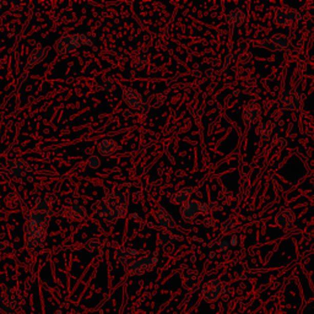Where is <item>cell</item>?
<instances>
[{
  "label": "cell",
  "instance_id": "cell-1",
  "mask_svg": "<svg viewBox=\"0 0 314 314\" xmlns=\"http://www.w3.org/2000/svg\"><path fill=\"white\" fill-rule=\"evenodd\" d=\"M92 209L107 223H114L128 215V198L122 191H114L96 201Z\"/></svg>",
  "mask_w": 314,
  "mask_h": 314
},
{
  "label": "cell",
  "instance_id": "cell-2",
  "mask_svg": "<svg viewBox=\"0 0 314 314\" xmlns=\"http://www.w3.org/2000/svg\"><path fill=\"white\" fill-rule=\"evenodd\" d=\"M48 232V226L27 220L25 225V245L29 252H33L43 243Z\"/></svg>",
  "mask_w": 314,
  "mask_h": 314
},
{
  "label": "cell",
  "instance_id": "cell-3",
  "mask_svg": "<svg viewBox=\"0 0 314 314\" xmlns=\"http://www.w3.org/2000/svg\"><path fill=\"white\" fill-rule=\"evenodd\" d=\"M85 45H92V39L88 35L73 33V35H65L60 39H58L54 46V49L58 54H69V53L77 51Z\"/></svg>",
  "mask_w": 314,
  "mask_h": 314
},
{
  "label": "cell",
  "instance_id": "cell-4",
  "mask_svg": "<svg viewBox=\"0 0 314 314\" xmlns=\"http://www.w3.org/2000/svg\"><path fill=\"white\" fill-rule=\"evenodd\" d=\"M228 290L229 288H227V285L221 280L213 279L201 286L200 295L206 303H216L217 301L225 297L226 292Z\"/></svg>",
  "mask_w": 314,
  "mask_h": 314
},
{
  "label": "cell",
  "instance_id": "cell-5",
  "mask_svg": "<svg viewBox=\"0 0 314 314\" xmlns=\"http://www.w3.org/2000/svg\"><path fill=\"white\" fill-rule=\"evenodd\" d=\"M21 307V295L17 288L4 287L0 296V313L16 314Z\"/></svg>",
  "mask_w": 314,
  "mask_h": 314
},
{
  "label": "cell",
  "instance_id": "cell-6",
  "mask_svg": "<svg viewBox=\"0 0 314 314\" xmlns=\"http://www.w3.org/2000/svg\"><path fill=\"white\" fill-rule=\"evenodd\" d=\"M158 263L157 257L155 256H145L140 257L138 259L134 260L129 266H127L125 273L127 275H144V274L151 271L156 268Z\"/></svg>",
  "mask_w": 314,
  "mask_h": 314
},
{
  "label": "cell",
  "instance_id": "cell-7",
  "mask_svg": "<svg viewBox=\"0 0 314 314\" xmlns=\"http://www.w3.org/2000/svg\"><path fill=\"white\" fill-rule=\"evenodd\" d=\"M52 216L53 210L51 207V204L46 200H37L35 206L31 209L29 216H27V220L48 226Z\"/></svg>",
  "mask_w": 314,
  "mask_h": 314
},
{
  "label": "cell",
  "instance_id": "cell-8",
  "mask_svg": "<svg viewBox=\"0 0 314 314\" xmlns=\"http://www.w3.org/2000/svg\"><path fill=\"white\" fill-rule=\"evenodd\" d=\"M302 99L303 95L300 90L290 89L281 96L279 101V107L285 111L296 110L298 106L302 103Z\"/></svg>",
  "mask_w": 314,
  "mask_h": 314
},
{
  "label": "cell",
  "instance_id": "cell-9",
  "mask_svg": "<svg viewBox=\"0 0 314 314\" xmlns=\"http://www.w3.org/2000/svg\"><path fill=\"white\" fill-rule=\"evenodd\" d=\"M301 18L300 12L292 8H278L275 11V24L279 26H292Z\"/></svg>",
  "mask_w": 314,
  "mask_h": 314
},
{
  "label": "cell",
  "instance_id": "cell-10",
  "mask_svg": "<svg viewBox=\"0 0 314 314\" xmlns=\"http://www.w3.org/2000/svg\"><path fill=\"white\" fill-rule=\"evenodd\" d=\"M259 46L269 49V51H288L291 48L292 43L290 37L285 35H275L271 38L259 43Z\"/></svg>",
  "mask_w": 314,
  "mask_h": 314
},
{
  "label": "cell",
  "instance_id": "cell-11",
  "mask_svg": "<svg viewBox=\"0 0 314 314\" xmlns=\"http://www.w3.org/2000/svg\"><path fill=\"white\" fill-rule=\"evenodd\" d=\"M201 211H203V203H200V201L198 200H192L191 199L188 203H185L184 205L180 206L179 213L184 221L192 222L200 215Z\"/></svg>",
  "mask_w": 314,
  "mask_h": 314
},
{
  "label": "cell",
  "instance_id": "cell-12",
  "mask_svg": "<svg viewBox=\"0 0 314 314\" xmlns=\"http://www.w3.org/2000/svg\"><path fill=\"white\" fill-rule=\"evenodd\" d=\"M138 256H139L138 250L134 249V248L125 247V245H122V247L117 248L116 250V260L124 266H129L134 260L138 259Z\"/></svg>",
  "mask_w": 314,
  "mask_h": 314
},
{
  "label": "cell",
  "instance_id": "cell-13",
  "mask_svg": "<svg viewBox=\"0 0 314 314\" xmlns=\"http://www.w3.org/2000/svg\"><path fill=\"white\" fill-rule=\"evenodd\" d=\"M61 215L65 219L70 220V221H85L88 219V211L81 205H71V206H67L61 210Z\"/></svg>",
  "mask_w": 314,
  "mask_h": 314
},
{
  "label": "cell",
  "instance_id": "cell-14",
  "mask_svg": "<svg viewBox=\"0 0 314 314\" xmlns=\"http://www.w3.org/2000/svg\"><path fill=\"white\" fill-rule=\"evenodd\" d=\"M183 287L188 291H195L200 287V275L194 269H184L182 273Z\"/></svg>",
  "mask_w": 314,
  "mask_h": 314
},
{
  "label": "cell",
  "instance_id": "cell-15",
  "mask_svg": "<svg viewBox=\"0 0 314 314\" xmlns=\"http://www.w3.org/2000/svg\"><path fill=\"white\" fill-rule=\"evenodd\" d=\"M260 114H262V107L256 102H249L243 110V122L247 127L253 125L258 122Z\"/></svg>",
  "mask_w": 314,
  "mask_h": 314
},
{
  "label": "cell",
  "instance_id": "cell-16",
  "mask_svg": "<svg viewBox=\"0 0 314 314\" xmlns=\"http://www.w3.org/2000/svg\"><path fill=\"white\" fill-rule=\"evenodd\" d=\"M123 101L125 102L127 106L130 110H140L144 101H142V96L136 91L135 89L125 88L123 91Z\"/></svg>",
  "mask_w": 314,
  "mask_h": 314
},
{
  "label": "cell",
  "instance_id": "cell-17",
  "mask_svg": "<svg viewBox=\"0 0 314 314\" xmlns=\"http://www.w3.org/2000/svg\"><path fill=\"white\" fill-rule=\"evenodd\" d=\"M47 55H48V48H47V47H37V48L33 49L29 59H27L26 67H25V70L26 71H25V73H27L29 70L33 69L36 65L42 63L47 58Z\"/></svg>",
  "mask_w": 314,
  "mask_h": 314
},
{
  "label": "cell",
  "instance_id": "cell-18",
  "mask_svg": "<svg viewBox=\"0 0 314 314\" xmlns=\"http://www.w3.org/2000/svg\"><path fill=\"white\" fill-rule=\"evenodd\" d=\"M154 217L158 226H161L164 229H173L176 227V221L164 207H157L154 213Z\"/></svg>",
  "mask_w": 314,
  "mask_h": 314
},
{
  "label": "cell",
  "instance_id": "cell-19",
  "mask_svg": "<svg viewBox=\"0 0 314 314\" xmlns=\"http://www.w3.org/2000/svg\"><path fill=\"white\" fill-rule=\"evenodd\" d=\"M8 170L14 177H24L30 172V164L25 160L9 161Z\"/></svg>",
  "mask_w": 314,
  "mask_h": 314
},
{
  "label": "cell",
  "instance_id": "cell-20",
  "mask_svg": "<svg viewBox=\"0 0 314 314\" xmlns=\"http://www.w3.org/2000/svg\"><path fill=\"white\" fill-rule=\"evenodd\" d=\"M182 239L178 237V235L173 233L171 229H164L161 228L158 231V248H162V249H166L167 247L172 245L176 241H179Z\"/></svg>",
  "mask_w": 314,
  "mask_h": 314
},
{
  "label": "cell",
  "instance_id": "cell-21",
  "mask_svg": "<svg viewBox=\"0 0 314 314\" xmlns=\"http://www.w3.org/2000/svg\"><path fill=\"white\" fill-rule=\"evenodd\" d=\"M118 150V142L114 139H103L98 142L97 151L101 156H112Z\"/></svg>",
  "mask_w": 314,
  "mask_h": 314
},
{
  "label": "cell",
  "instance_id": "cell-22",
  "mask_svg": "<svg viewBox=\"0 0 314 314\" xmlns=\"http://www.w3.org/2000/svg\"><path fill=\"white\" fill-rule=\"evenodd\" d=\"M295 220H296V216H295L294 211L290 209L281 210L278 214V216H276V223L281 228H291L294 226Z\"/></svg>",
  "mask_w": 314,
  "mask_h": 314
},
{
  "label": "cell",
  "instance_id": "cell-23",
  "mask_svg": "<svg viewBox=\"0 0 314 314\" xmlns=\"http://www.w3.org/2000/svg\"><path fill=\"white\" fill-rule=\"evenodd\" d=\"M226 21L231 29H238L239 26H242L245 23V15L242 11V9L237 8L227 15Z\"/></svg>",
  "mask_w": 314,
  "mask_h": 314
},
{
  "label": "cell",
  "instance_id": "cell-24",
  "mask_svg": "<svg viewBox=\"0 0 314 314\" xmlns=\"http://www.w3.org/2000/svg\"><path fill=\"white\" fill-rule=\"evenodd\" d=\"M193 193H194V189L193 188H182L179 189L178 192H176L175 194L171 197V203L175 205H184L185 203H188L191 200Z\"/></svg>",
  "mask_w": 314,
  "mask_h": 314
},
{
  "label": "cell",
  "instance_id": "cell-25",
  "mask_svg": "<svg viewBox=\"0 0 314 314\" xmlns=\"http://www.w3.org/2000/svg\"><path fill=\"white\" fill-rule=\"evenodd\" d=\"M257 134L262 140H269L273 135V128L269 123L262 122L258 124Z\"/></svg>",
  "mask_w": 314,
  "mask_h": 314
},
{
  "label": "cell",
  "instance_id": "cell-26",
  "mask_svg": "<svg viewBox=\"0 0 314 314\" xmlns=\"http://www.w3.org/2000/svg\"><path fill=\"white\" fill-rule=\"evenodd\" d=\"M85 248L89 252H92V253H98V252H101L102 248H103V242H102L101 238L93 237L90 239L89 242H86Z\"/></svg>",
  "mask_w": 314,
  "mask_h": 314
},
{
  "label": "cell",
  "instance_id": "cell-27",
  "mask_svg": "<svg viewBox=\"0 0 314 314\" xmlns=\"http://www.w3.org/2000/svg\"><path fill=\"white\" fill-rule=\"evenodd\" d=\"M148 65V58L144 54H139L132 60V68L134 70H142Z\"/></svg>",
  "mask_w": 314,
  "mask_h": 314
},
{
  "label": "cell",
  "instance_id": "cell-28",
  "mask_svg": "<svg viewBox=\"0 0 314 314\" xmlns=\"http://www.w3.org/2000/svg\"><path fill=\"white\" fill-rule=\"evenodd\" d=\"M101 89L106 92H111L116 89V81H114L112 77H106V79L102 80L101 82Z\"/></svg>",
  "mask_w": 314,
  "mask_h": 314
},
{
  "label": "cell",
  "instance_id": "cell-29",
  "mask_svg": "<svg viewBox=\"0 0 314 314\" xmlns=\"http://www.w3.org/2000/svg\"><path fill=\"white\" fill-rule=\"evenodd\" d=\"M89 167L92 170H96L98 169L99 166H101V158H99L98 156H91L89 158Z\"/></svg>",
  "mask_w": 314,
  "mask_h": 314
},
{
  "label": "cell",
  "instance_id": "cell-30",
  "mask_svg": "<svg viewBox=\"0 0 314 314\" xmlns=\"http://www.w3.org/2000/svg\"><path fill=\"white\" fill-rule=\"evenodd\" d=\"M203 223L206 227H209V228H211V227H215L216 220H215V217H214L213 215H207V216L204 217Z\"/></svg>",
  "mask_w": 314,
  "mask_h": 314
},
{
  "label": "cell",
  "instance_id": "cell-31",
  "mask_svg": "<svg viewBox=\"0 0 314 314\" xmlns=\"http://www.w3.org/2000/svg\"><path fill=\"white\" fill-rule=\"evenodd\" d=\"M236 227V221L235 220H227V221L223 223V227H222V231L227 233L229 232L231 229H233Z\"/></svg>",
  "mask_w": 314,
  "mask_h": 314
},
{
  "label": "cell",
  "instance_id": "cell-32",
  "mask_svg": "<svg viewBox=\"0 0 314 314\" xmlns=\"http://www.w3.org/2000/svg\"><path fill=\"white\" fill-rule=\"evenodd\" d=\"M229 248H231V244H229V242L227 241V239H222L219 243V249L221 250L222 253H227V252L229 250Z\"/></svg>",
  "mask_w": 314,
  "mask_h": 314
},
{
  "label": "cell",
  "instance_id": "cell-33",
  "mask_svg": "<svg viewBox=\"0 0 314 314\" xmlns=\"http://www.w3.org/2000/svg\"><path fill=\"white\" fill-rule=\"evenodd\" d=\"M9 247H10V243H9V242H6V241L0 242V250H2V252L8 250Z\"/></svg>",
  "mask_w": 314,
  "mask_h": 314
},
{
  "label": "cell",
  "instance_id": "cell-34",
  "mask_svg": "<svg viewBox=\"0 0 314 314\" xmlns=\"http://www.w3.org/2000/svg\"><path fill=\"white\" fill-rule=\"evenodd\" d=\"M236 243H237V236H233L232 241L229 242V244H231V245H236Z\"/></svg>",
  "mask_w": 314,
  "mask_h": 314
},
{
  "label": "cell",
  "instance_id": "cell-35",
  "mask_svg": "<svg viewBox=\"0 0 314 314\" xmlns=\"http://www.w3.org/2000/svg\"><path fill=\"white\" fill-rule=\"evenodd\" d=\"M124 116H125V117H130V116H132V112L125 111V112H124Z\"/></svg>",
  "mask_w": 314,
  "mask_h": 314
},
{
  "label": "cell",
  "instance_id": "cell-36",
  "mask_svg": "<svg viewBox=\"0 0 314 314\" xmlns=\"http://www.w3.org/2000/svg\"><path fill=\"white\" fill-rule=\"evenodd\" d=\"M4 5H6V3H5V2H0V9H2Z\"/></svg>",
  "mask_w": 314,
  "mask_h": 314
}]
</instances>
